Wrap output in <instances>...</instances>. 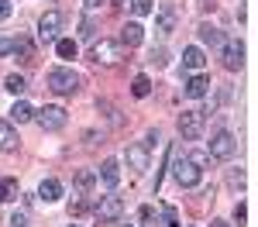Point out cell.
<instances>
[{
    "label": "cell",
    "mask_w": 258,
    "mask_h": 227,
    "mask_svg": "<svg viewBox=\"0 0 258 227\" xmlns=\"http://www.w3.org/2000/svg\"><path fill=\"white\" fill-rule=\"evenodd\" d=\"M62 31V11H45L38 21V38L41 41H55Z\"/></svg>",
    "instance_id": "cell-8"
},
{
    "label": "cell",
    "mask_w": 258,
    "mask_h": 227,
    "mask_svg": "<svg viewBox=\"0 0 258 227\" xmlns=\"http://www.w3.org/2000/svg\"><path fill=\"white\" fill-rule=\"evenodd\" d=\"M203 124H207V114L203 110H182L179 114V134L193 141V138L203 134Z\"/></svg>",
    "instance_id": "cell-4"
},
{
    "label": "cell",
    "mask_w": 258,
    "mask_h": 227,
    "mask_svg": "<svg viewBox=\"0 0 258 227\" xmlns=\"http://www.w3.org/2000/svg\"><path fill=\"white\" fill-rule=\"evenodd\" d=\"M14 52V38H0V55H11Z\"/></svg>",
    "instance_id": "cell-33"
},
{
    "label": "cell",
    "mask_w": 258,
    "mask_h": 227,
    "mask_svg": "<svg viewBox=\"0 0 258 227\" xmlns=\"http://www.w3.org/2000/svg\"><path fill=\"white\" fill-rule=\"evenodd\" d=\"M234 152H238L234 134H231V131H217V134H214V141H210V155H214V159H231Z\"/></svg>",
    "instance_id": "cell-9"
},
{
    "label": "cell",
    "mask_w": 258,
    "mask_h": 227,
    "mask_svg": "<svg viewBox=\"0 0 258 227\" xmlns=\"http://www.w3.org/2000/svg\"><path fill=\"white\" fill-rule=\"evenodd\" d=\"M210 227H231V224H227V220H214Z\"/></svg>",
    "instance_id": "cell-38"
},
{
    "label": "cell",
    "mask_w": 258,
    "mask_h": 227,
    "mask_svg": "<svg viewBox=\"0 0 258 227\" xmlns=\"http://www.w3.org/2000/svg\"><path fill=\"white\" fill-rule=\"evenodd\" d=\"M90 59L97 62V65H114V62L124 59V45L120 41H110V38H100L90 48Z\"/></svg>",
    "instance_id": "cell-3"
},
{
    "label": "cell",
    "mask_w": 258,
    "mask_h": 227,
    "mask_svg": "<svg viewBox=\"0 0 258 227\" xmlns=\"http://www.w3.org/2000/svg\"><path fill=\"white\" fill-rule=\"evenodd\" d=\"M80 38H93V21H90V18L80 21Z\"/></svg>",
    "instance_id": "cell-29"
},
{
    "label": "cell",
    "mask_w": 258,
    "mask_h": 227,
    "mask_svg": "<svg viewBox=\"0 0 258 227\" xmlns=\"http://www.w3.org/2000/svg\"><path fill=\"white\" fill-rule=\"evenodd\" d=\"M172 28H176V11H172V7L165 4V7L159 11V24H155V31H162V35H169Z\"/></svg>",
    "instance_id": "cell-18"
},
{
    "label": "cell",
    "mask_w": 258,
    "mask_h": 227,
    "mask_svg": "<svg viewBox=\"0 0 258 227\" xmlns=\"http://www.w3.org/2000/svg\"><path fill=\"white\" fill-rule=\"evenodd\" d=\"M7 224H11V227H31L24 213H11V220H7Z\"/></svg>",
    "instance_id": "cell-31"
},
{
    "label": "cell",
    "mask_w": 258,
    "mask_h": 227,
    "mask_svg": "<svg viewBox=\"0 0 258 227\" xmlns=\"http://www.w3.org/2000/svg\"><path fill=\"white\" fill-rule=\"evenodd\" d=\"M220 59H224V69L238 72L241 65H244V45H241L238 38H224V45H220Z\"/></svg>",
    "instance_id": "cell-6"
},
{
    "label": "cell",
    "mask_w": 258,
    "mask_h": 227,
    "mask_svg": "<svg viewBox=\"0 0 258 227\" xmlns=\"http://www.w3.org/2000/svg\"><path fill=\"white\" fill-rule=\"evenodd\" d=\"M69 213H76V217H80V213H86V200H76V203L69 206Z\"/></svg>",
    "instance_id": "cell-34"
},
{
    "label": "cell",
    "mask_w": 258,
    "mask_h": 227,
    "mask_svg": "<svg viewBox=\"0 0 258 227\" xmlns=\"http://www.w3.org/2000/svg\"><path fill=\"white\" fill-rule=\"evenodd\" d=\"M207 90H210V80H207L203 72H197L193 80H186V97H189V100H200V97H207Z\"/></svg>",
    "instance_id": "cell-15"
},
{
    "label": "cell",
    "mask_w": 258,
    "mask_h": 227,
    "mask_svg": "<svg viewBox=\"0 0 258 227\" xmlns=\"http://www.w3.org/2000/svg\"><path fill=\"white\" fill-rule=\"evenodd\" d=\"M38 196L45 200V203H55V200L62 196V183L59 179H45V183L38 186Z\"/></svg>",
    "instance_id": "cell-16"
},
{
    "label": "cell",
    "mask_w": 258,
    "mask_h": 227,
    "mask_svg": "<svg viewBox=\"0 0 258 227\" xmlns=\"http://www.w3.org/2000/svg\"><path fill=\"white\" fill-rule=\"evenodd\" d=\"M152 217H155V210H152V206H141V220H145V224H148V220H152Z\"/></svg>",
    "instance_id": "cell-37"
},
{
    "label": "cell",
    "mask_w": 258,
    "mask_h": 227,
    "mask_svg": "<svg viewBox=\"0 0 258 227\" xmlns=\"http://www.w3.org/2000/svg\"><path fill=\"white\" fill-rule=\"evenodd\" d=\"M131 93H135V97H148V93H152V80H148V76H135V83H131Z\"/></svg>",
    "instance_id": "cell-24"
},
{
    "label": "cell",
    "mask_w": 258,
    "mask_h": 227,
    "mask_svg": "<svg viewBox=\"0 0 258 227\" xmlns=\"http://www.w3.org/2000/svg\"><path fill=\"white\" fill-rule=\"evenodd\" d=\"M124 159H127V169H135V172H145V169H148V148H145V144H127Z\"/></svg>",
    "instance_id": "cell-10"
},
{
    "label": "cell",
    "mask_w": 258,
    "mask_h": 227,
    "mask_svg": "<svg viewBox=\"0 0 258 227\" xmlns=\"http://www.w3.org/2000/svg\"><path fill=\"white\" fill-rule=\"evenodd\" d=\"M120 213H124V200H120V196H103L97 203V220L100 224H114V220H120Z\"/></svg>",
    "instance_id": "cell-7"
},
{
    "label": "cell",
    "mask_w": 258,
    "mask_h": 227,
    "mask_svg": "<svg viewBox=\"0 0 258 227\" xmlns=\"http://www.w3.org/2000/svg\"><path fill=\"white\" fill-rule=\"evenodd\" d=\"M141 41H145V28H141L138 21H131V24H124V28H120V45L138 48Z\"/></svg>",
    "instance_id": "cell-12"
},
{
    "label": "cell",
    "mask_w": 258,
    "mask_h": 227,
    "mask_svg": "<svg viewBox=\"0 0 258 227\" xmlns=\"http://www.w3.org/2000/svg\"><path fill=\"white\" fill-rule=\"evenodd\" d=\"M69 227H80V224H69Z\"/></svg>",
    "instance_id": "cell-39"
},
{
    "label": "cell",
    "mask_w": 258,
    "mask_h": 227,
    "mask_svg": "<svg viewBox=\"0 0 258 227\" xmlns=\"http://www.w3.org/2000/svg\"><path fill=\"white\" fill-rule=\"evenodd\" d=\"M152 62H155V65H169V52H165V48H159V52H152Z\"/></svg>",
    "instance_id": "cell-30"
},
{
    "label": "cell",
    "mask_w": 258,
    "mask_h": 227,
    "mask_svg": "<svg viewBox=\"0 0 258 227\" xmlns=\"http://www.w3.org/2000/svg\"><path fill=\"white\" fill-rule=\"evenodd\" d=\"M18 200V179H0V203Z\"/></svg>",
    "instance_id": "cell-22"
},
{
    "label": "cell",
    "mask_w": 258,
    "mask_h": 227,
    "mask_svg": "<svg viewBox=\"0 0 258 227\" xmlns=\"http://www.w3.org/2000/svg\"><path fill=\"white\" fill-rule=\"evenodd\" d=\"M18 144H21V138L11 127V121H0V152H18Z\"/></svg>",
    "instance_id": "cell-13"
},
{
    "label": "cell",
    "mask_w": 258,
    "mask_h": 227,
    "mask_svg": "<svg viewBox=\"0 0 258 227\" xmlns=\"http://www.w3.org/2000/svg\"><path fill=\"white\" fill-rule=\"evenodd\" d=\"M159 227H179V213H176V206H162V217H159Z\"/></svg>",
    "instance_id": "cell-25"
},
{
    "label": "cell",
    "mask_w": 258,
    "mask_h": 227,
    "mask_svg": "<svg viewBox=\"0 0 258 227\" xmlns=\"http://www.w3.org/2000/svg\"><path fill=\"white\" fill-rule=\"evenodd\" d=\"M182 65H186L189 72H200V69L207 65V55H203V48H197V45H189V48L182 52Z\"/></svg>",
    "instance_id": "cell-14"
},
{
    "label": "cell",
    "mask_w": 258,
    "mask_h": 227,
    "mask_svg": "<svg viewBox=\"0 0 258 227\" xmlns=\"http://www.w3.org/2000/svg\"><path fill=\"white\" fill-rule=\"evenodd\" d=\"M234 220H238V224H244V220H248V206H244V203L234 206Z\"/></svg>",
    "instance_id": "cell-32"
},
{
    "label": "cell",
    "mask_w": 258,
    "mask_h": 227,
    "mask_svg": "<svg viewBox=\"0 0 258 227\" xmlns=\"http://www.w3.org/2000/svg\"><path fill=\"white\" fill-rule=\"evenodd\" d=\"M172 155V176H176V183L182 186V189H193V186H200V179H203V169H197V165L189 162V155H179V152H169Z\"/></svg>",
    "instance_id": "cell-1"
},
{
    "label": "cell",
    "mask_w": 258,
    "mask_h": 227,
    "mask_svg": "<svg viewBox=\"0 0 258 227\" xmlns=\"http://www.w3.org/2000/svg\"><path fill=\"white\" fill-rule=\"evenodd\" d=\"M131 11L138 18H148V14H155V0H131Z\"/></svg>",
    "instance_id": "cell-26"
},
{
    "label": "cell",
    "mask_w": 258,
    "mask_h": 227,
    "mask_svg": "<svg viewBox=\"0 0 258 227\" xmlns=\"http://www.w3.org/2000/svg\"><path fill=\"white\" fill-rule=\"evenodd\" d=\"M55 55H59V59H76V41L73 38H55Z\"/></svg>",
    "instance_id": "cell-20"
},
{
    "label": "cell",
    "mask_w": 258,
    "mask_h": 227,
    "mask_svg": "<svg viewBox=\"0 0 258 227\" xmlns=\"http://www.w3.org/2000/svg\"><path fill=\"white\" fill-rule=\"evenodd\" d=\"M93 183H97V176H93V172H80V176H76V186H80L83 193H86V189H93Z\"/></svg>",
    "instance_id": "cell-27"
},
{
    "label": "cell",
    "mask_w": 258,
    "mask_h": 227,
    "mask_svg": "<svg viewBox=\"0 0 258 227\" xmlns=\"http://www.w3.org/2000/svg\"><path fill=\"white\" fill-rule=\"evenodd\" d=\"M189 162L197 165V169H207V165H210V155H207V152H189Z\"/></svg>",
    "instance_id": "cell-28"
},
{
    "label": "cell",
    "mask_w": 258,
    "mask_h": 227,
    "mask_svg": "<svg viewBox=\"0 0 258 227\" xmlns=\"http://www.w3.org/2000/svg\"><path fill=\"white\" fill-rule=\"evenodd\" d=\"M4 90H11L14 97H24V90H28V80L14 72V76H7V83H4Z\"/></svg>",
    "instance_id": "cell-23"
},
{
    "label": "cell",
    "mask_w": 258,
    "mask_h": 227,
    "mask_svg": "<svg viewBox=\"0 0 258 227\" xmlns=\"http://www.w3.org/2000/svg\"><path fill=\"white\" fill-rule=\"evenodd\" d=\"M100 4H103V0H86L83 7H86V14H93V11H100Z\"/></svg>",
    "instance_id": "cell-36"
},
{
    "label": "cell",
    "mask_w": 258,
    "mask_h": 227,
    "mask_svg": "<svg viewBox=\"0 0 258 227\" xmlns=\"http://www.w3.org/2000/svg\"><path fill=\"white\" fill-rule=\"evenodd\" d=\"M31 117H35V110H31V103L18 100L14 107H11V121H14V124H24V121H31Z\"/></svg>",
    "instance_id": "cell-19"
},
{
    "label": "cell",
    "mask_w": 258,
    "mask_h": 227,
    "mask_svg": "<svg viewBox=\"0 0 258 227\" xmlns=\"http://www.w3.org/2000/svg\"><path fill=\"white\" fill-rule=\"evenodd\" d=\"M45 80H48V90H52V93H59V97H69V93H76V90H80V76H76L73 69H66V65L52 69Z\"/></svg>",
    "instance_id": "cell-2"
},
{
    "label": "cell",
    "mask_w": 258,
    "mask_h": 227,
    "mask_svg": "<svg viewBox=\"0 0 258 227\" xmlns=\"http://www.w3.org/2000/svg\"><path fill=\"white\" fill-rule=\"evenodd\" d=\"M97 179H100L103 186H107V189H114V186L120 183V165H117V159H107V162L100 165Z\"/></svg>",
    "instance_id": "cell-11"
},
{
    "label": "cell",
    "mask_w": 258,
    "mask_h": 227,
    "mask_svg": "<svg viewBox=\"0 0 258 227\" xmlns=\"http://www.w3.org/2000/svg\"><path fill=\"white\" fill-rule=\"evenodd\" d=\"M35 121H38L41 131H62V127H66V110L55 107V103H48V107L35 110Z\"/></svg>",
    "instance_id": "cell-5"
},
{
    "label": "cell",
    "mask_w": 258,
    "mask_h": 227,
    "mask_svg": "<svg viewBox=\"0 0 258 227\" xmlns=\"http://www.w3.org/2000/svg\"><path fill=\"white\" fill-rule=\"evenodd\" d=\"M14 55H21V62H31L35 59V45L28 38H14Z\"/></svg>",
    "instance_id": "cell-21"
},
{
    "label": "cell",
    "mask_w": 258,
    "mask_h": 227,
    "mask_svg": "<svg viewBox=\"0 0 258 227\" xmlns=\"http://www.w3.org/2000/svg\"><path fill=\"white\" fill-rule=\"evenodd\" d=\"M200 41L220 48V45H224V35H220V28H214V24H200Z\"/></svg>",
    "instance_id": "cell-17"
},
{
    "label": "cell",
    "mask_w": 258,
    "mask_h": 227,
    "mask_svg": "<svg viewBox=\"0 0 258 227\" xmlns=\"http://www.w3.org/2000/svg\"><path fill=\"white\" fill-rule=\"evenodd\" d=\"M11 18V0H0V21Z\"/></svg>",
    "instance_id": "cell-35"
}]
</instances>
